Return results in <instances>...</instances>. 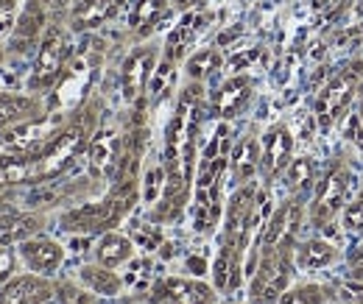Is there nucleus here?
I'll return each instance as SVG.
<instances>
[{
	"label": "nucleus",
	"mask_w": 363,
	"mask_h": 304,
	"mask_svg": "<svg viewBox=\"0 0 363 304\" xmlns=\"http://www.w3.org/2000/svg\"><path fill=\"white\" fill-rule=\"evenodd\" d=\"M43 223L45 220L37 213H0V249L40 235Z\"/></svg>",
	"instance_id": "6ab92c4d"
},
{
	"label": "nucleus",
	"mask_w": 363,
	"mask_h": 304,
	"mask_svg": "<svg viewBox=\"0 0 363 304\" xmlns=\"http://www.w3.org/2000/svg\"><path fill=\"white\" fill-rule=\"evenodd\" d=\"M294 249L296 246H285L260 254L249 285V304H277L282 299L294 279Z\"/></svg>",
	"instance_id": "39448f33"
},
{
	"label": "nucleus",
	"mask_w": 363,
	"mask_h": 304,
	"mask_svg": "<svg viewBox=\"0 0 363 304\" xmlns=\"http://www.w3.org/2000/svg\"><path fill=\"white\" fill-rule=\"evenodd\" d=\"M43 26H45V6L37 3V0H28V9L23 11V17H20V23H17L14 40H17V43L31 45L37 37H40Z\"/></svg>",
	"instance_id": "c85d7f7f"
},
{
	"label": "nucleus",
	"mask_w": 363,
	"mask_h": 304,
	"mask_svg": "<svg viewBox=\"0 0 363 304\" xmlns=\"http://www.w3.org/2000/svg\"><path fill=\"white\" fill-rule=\"evenodd\" d=\"M3 56H6V53H3V47H0V62H3Z\"/></svg>",
	"instance_id": "c03bdc74"
},
{
	"label": "nucleus",
	"mask_w": 363,
	"mask_h": 304,
	"mask_svg": "<svg viewBox=\"0 0 363 304\" xmlns=\"http://www.w3.org/2000/svg\"><path fill=\"white\" fill-rule=\"evenodd\" d=\"M43 103L34 95H14V92H0V129L20 123V120H31L40 118Z\"/></svg>",
	"instance_id": "b1692460"
},
{
	"label": "nucleus",
	"mask_w": 363,
	"mask_h": 304,
	"mask_svg": "<svg viewBox=\"0 0 363 304\" xmlns=\"http://www.w3.org/2000/svg\"><path fill=\"white\" fill-rule=\"evenodd\" d=\"M350 184H352V171L341 159L324 171V176L316 181V193L311 201V223L313 226L324 229L333 223V218L338 213H344Z\"/></svg>",
	"instance_id": "1a4fd4ad"
},
{
	"label": "nucleus",
	"mask_w": 363,
	"mask_h": 304,
	"mask_svg": "<svg viewBox=\"0 0 363 304\" xmlns=\"http://www.w3.org/2000/svg\"><path fill=\"white\" fill-rule=\"evenodd\" d=\"M135 257V240L121 235V232H104L101 240L95 243V262L106 268H121Z\"/></svg>",
	"instance_id": "412c9836"
},
{
	"label": "nucleus",
	"mask_w": 363,
	"mask_h": 304,
	"mask_svg": "<svg viewBox=\"0 0 363 304\" xmlns=\"http://www.w3.org/2000/svg\"><path fill=\"white\" fill-rule=\"evenodd\" d=\"M135 240L145 249V252H151V249H157L160 246V240H162V235H160V229L157 226H137V232H135Z\"/></svg>",
	"instance_id": "72a5a7b5"
},
{
	"label": "nucleus",
	"mask_w": 363,
	"mask_h": 304,
	"mask_svg": "<svg viewBox=\"0 0 363 304\" xmlns=\"http://www.w3.org/2000/svg\"><path fill=\"white\" fill-rule=\"evenodd\" d=\"M199 123H201V84L193 81L190 87H184L179 103L165 126V148H162L165 187L160 196V207L154 210L157 220H174L187 204L190 184H193Z\"/></svg>",
	"instance_id": "f257e3e1"
},
{
	"label": "nucleus",
	"mask_w": 363,
	"mask_h": 304,
	"mask_svg": "<svg viewBox=\"0 0 363 304\" xmlns=\"http://www.w3.org/2000/svg\"><path fill=\"white\" fill-rule=\"evenodd\" d=\"M37 3H43V6H48V3H50V0H37Z\"/></svg>",
	"instance_id": "37998d69"
},
{
	"label": "nucleus",
	"mask_w": 363,
	"mask_h": 304,
	"mask_svg": "<svg viewBox=\"0 0 363 304\" xmlns=\"http://www.w3.org/2000/svg\"><path fill=\"white\" fill-rule=\"evenodd\" d=\"M229 168H232V176L238 181V187L249 184L255 176L260 174V140L255 134H246V137H240L235 142Z\"/></svg>",
	"instance_id": "a211bd4d"
},
{
	"label": "nucleus",
	"mask_w": 363,
	"mask_h": 304,
	"mask_svg": "<svg viewBox=\"0 0 363 304\" xmlns=\"http://www.w3.org/2000/svg\"><path fill=\"white\" fill-rule=\"evenodd\" d=\"M338 293H341V299H347V302L363 304V282L361 279H350V282H344V285L338 288Z\"/></svg>",
	"instance_id": "f704fd0d"
},
{
	"label": "nucleus",
	"mask_w": 363,
	"mask_h": 304,
	"mask_svg": "<svg viewBox=\"0 0 363 304\" xmlns=\"http://www.w3.org/2000/svg\"><path fill=\"white\" fill-rule=\"evenodd\" d=\"M350 279H361L363 282V243L352 252V257H350Z\"/></svg>",
	"instance_id": "e433bc0d"
},
{
	"label": "nucleus",
	"mask_w": 363,
	"mask_h": 304,
	"mask_svg": "<svg viewBox=\"0 0 363 304\" xmlns=\"http://www.w3.org/2000/svg\"><path fill=\"white\" fill-rule=\"evenodd\" d=\"M67 123V115H40L0 129V148L14 157H34Z\"/></svg>",
	"instance_id": "6e6552de"
},
{
	"label": "nucleus",
	"mask_w": 363,
	"mask_h": 304,
	"mask_svg": "<svg viewBox=\"0 0 363 304\" xmlns=\"http://www.w3.org/2000/svg\"><path fill=\"white\" fill-rule=\"evenodd\" d=\"M361 81H363V62L361 59H352L347 62L327 84L321 89L316 101V118L321 131L333 129L335 120L350 109L352 98L361 92Z\"/></svg>",
	"instance_id": "423d86ee"
},
{
	"label": "nucleus",
	"mask_w": 363,
	"mask_h": 304,
	"mask_svg": "<svg viewBox=\"0 0 363 304\" xmlns=\"http://www.w3.org/2000/svg\"><path fill=\"white\" fill-rule=\"evenodd\" d=\"M335 260H338V249L330 240H305V243H296L294 249V262L305 271H321Z\"/></svg>",
	"instance_id": "393cba45"
},
{
	"label": "nucleus",
	"mask_w": 363,
	"mask_h": 304,
	"mask_svg": "<svg viewBox=\"0 0 363 304\" xmlns=\"http://www.w3.org/2000/svg\"><path fill=\"white\" fill-rule=\"evenodd\" d=\"M207 20H210L207 14H193V11H187L179 20V26H174V31L168 34V43H165V56H168L171 64L179 62L182 56H184V50H187V47L193 45V40L204 31Z\"/></svg>",
	"instance_id": "aec40b11"
},
{
	"label": "nucleus",
	"mask_w": 363,
	"mask_h": 304,
	"mask_svg": "<svg viewBox=\"0 0 363 304\" xmlns=\"http://www.w3.org/2000/svg\"><path fill=\"white\" fill-rule=\"evenodd\" d=\"M171 11V0H137L129 17L132 34L135 37H148L160 28V23L168 17Z\"/></svg>",
	"instance_id": "4be33fe9"
},
{
	"label": "nucleus",
	"mask_w": 363,
	"mask_h": 304,
	"mask_svg": "<svg viewBox=\"0 0 363 304\" xmlns=\"http://www.w3.org/2000/svg\"><path fill=\"white\" fill-rule=\"evenodd\" d=\"M53 299H56V293H53V288H48L43 293H37L28 304H53Z\"/></svg>",
	"instance_id": "58836bf2"
},
{
	"label": "nucleus",
	"mask_w": 363,
	"mask_h": 304,
	"mask_svg": "<svg viewBox=\"0 0 363 304\" xmlns=\"http://www.w3.org/2000/svg\"><path fill=\"white\" fill-rule=\"evenodd\" d=\"M154 67H157V47L154 45H140L126 56V62L121 67V92H123L126 103L143 101L148 81L154 76Z\"/></svg>",
	"instance_id": "f8f14e48"
},
{
	"label": "nucleus",
	"mask_w": 363,
	"mask_h": 304,
	"mask_svg": "<svg viewBox=\"0 0 363 304\" xmlns=\"http://www.w3.org/2000/svg\"><path fill=\"white\" fill-rule=\"evenodd\" d=\"M126 151V137L115 126H104L92 134L87 157H90V171L98 179H115L121 159Z\"/></svg>",
	"instance_id": "ddd939ff"
},
{
	"label": "nucleus",
	"mask_w": 363,
	"mask_h": 304,
	"mask_svg": "<svg viewBox=\"0 0 363 304\" xmlns=\"http://www.w3.org/2000/svg\"><path fill=\"white\" fill-rule=\"evenodd\" d=\"M20 257H23V262H26L34 274L50 276L53 271L62 268V262H65V249H62L56 240H50V237L34 235V237H28V240L20 243Z\"/></svg>",
	"instance_id": "dca6fc26"
},
{
	"label": "nucleus",
	"mask_w": 363,
	"mask_h": 304,
	"mask_svg": "<svg viewBox=\"0 0 363 304\" xmlns=\"http://www.w3.org/2000/svg\"><path fill=\"white\" fill-rule=\"evenodd\" d=\"M358 95H361V120H363V81H361V92H358Z\"/></svg>",
	"instance_id": "79ce46f5"
},
{
	"label": "nucleus",
	"mask_w": 363,
	"mask_h": 304,
	"mask_svg": "<svg viewBox=\"0 0 363 304\" xmlns=\"http://www.w3.org/2000/svg\"><path fill=\"white\" fill-rule=\"evenodd\" d=\"M11 6H14V0H0V9H3V11H9Z\"/></svg>",
	"instance_id": "a19ab883"
},
{
	"label": "nucleus",
	"mask_w": 363,
	"mask_h": 304,
	"mask_svg": "<svg viewBox=\"0 0 363 304\" xmlns=\"http://www.w3.org/2000/svg\"><path fill=\"white\" fill-rule=\"evenodd\" d=\"M151 304H216V288L190 276H162L154 282Z\"/></svg>",
	"instance_id": "9b49d317"
},
{
	"label": "nucleus",
	"mask_w": 363,
	"mask_h": 304,
	"mask_svg": "<svg viewBox=\"0 0 363 304\" xmlns=\"http://www.w3.org/2000/svg\"><path fill=\"white\" fill-rule=\"evenodd\" d=\"M70 56H73L70 34L62 26H50L40 40V47H37V62H34V70L28 79V89L43 92V89L56 87L67 70Z\"/></svg>",
	"instance_id": "0eeeda50"
},
{
	"label": "nucleus",
	"mask_w": 363,
	"mask_h": 304,
	"mask_svg": "<svg viewBox=\"0 0 363 304\" xmlns=\"http://www.w3.org/2000/svg\"><path fill=\"white\" fill-rule=\"evenodd\" d=\"M330 299V291L321 285H299L294 291H285L277 304H324Z\"/></svg>",
	"instance_id": "7c9ffc66"
},
{
	"label": "nucleus",
	"mask_w": 363,
	"mask_h": 304,
	"mask_svg": "<svg viewBox=\"0 0 363 304\" xmlns=\"http://www.w3.org/2000/svg\"><path fill=\"white\" fill-rule=\"evenodd\" d=\"M344 229L347 232H363V187L358 196L344 207Z\"/></svg>",
	"instance_id": "473e14b6"
},
{
	"label": "nucleus",
	"mask_w": 363,
	"mask_h": 304,
	"mask_svg": "<svg viewBox=\"0 0 363 304\" xmlns=\"http://www.w3.org/2000/svg\"><path fill=\"white\" fill-rule=\"evenodd\" d=\"M291 162H294V137L285 123H277L260 140V174L266 181H274L277 176L288 171Z\"/></svg>",
	"instance_id": "4468645a"
},
{
	"label": "nucleus",
	"mask_w": 363,
	"mask_h": 304,
	"mask_svg": "<svg viewBox=\"0 0 363 304\" xmlns=\"http://www.w3.org/2000/svg\"><path fill=\"white\" fill-rule=\"evenodd\" d=\"M48 288H53V285L40 274L11 276L9 282L0 285V304H28L37 293H43Z\"/></svg>",
	"instance_id": "5701e85b"
},
{
	"label": "nucleus",
	"mask_w": 363,
	"mask_h": 304,
	"mask_svg": "<svg viewBox=\"0 0 363 304\" xmlns=\"http://www.w3.org/2000/svg\"><path fill=\"white\" fill-rule=\"evenodd\" d=\"M79 276H82V282L90 288L92 293H98V296H118V293L123 291V279H121L112 268H106V265H101V262L84 265V268L79 271Z\"/></svg>",
	"instance_id": "a878e982"
},
{
	"label": "nucleus",
	"mask_w": 363,
	"mask_h": 304,
	"mask_svg": "<svg viewBox=\"0 0 363 304\" xmlns=\"http://www.w3.org/2000/svg\"><path fill=\"white\" fill-rule=\"evenodd\" d=\"M252 89H255V81L243 73L227 79L221 87L213 92V101H210V112L221 120H232L235 115H240L246 109V103L252 101Z\"/></svg>",
	"instance_id": "2eb2a0df"
},
{
	"label": "nucleus",
	"mask_w": 363,
	"mask_h": 304,
	"mask_svg": "<svg viewBox=\"0 0 363 304\" xmlns=\"http://www.w3.org/2000/svg\"><path fill=\"white\" fill-rule=\"evenodd\" d=\"M11 271H14V254L9 246H3L0 249V285L11 279Z\"/></svg>",
	"instance_id": "c9c22d12"
},
{
	"label": "nucleus",
	"mask_w": 363,
	"mask_h": 304,
	"mask_svg": "<svg viewBox=\"0 0 363 304\" xmlns=\"http://www.w3.org/2000/svg\"><path fill=\"white\" fill-rule=\"evenodd\" d=\"M23 184H34L31 159L28 157H14V154H3L0 157V193L9 190V187H23Z\"/></svg>",
	"instance_id": "bb28decb"
},
{
	"label": "nucleus",
	"mask_w": 363,
	"mask_h": 304,
	"mask_svg": "<svg viewBox=\"0 0 363 304\" xmlns=\"http://www.w3.org/2000/svg\"><path fill=\"white\" fill-rule=\"evenodd\" d=\"M257 59H260V50H246V53H240V56L232 59V67H235V70H243L246 64H252V62H257Z\"/></svg>",
	"instance_id": "4c0bfd02"
},
{
	"label": "nucleus",
	"mask_w": 363,
	"mask_h": 304,
	"mask_svg": "<svg viewBox=\"0 0 363 304\" xmlns=\"http://www.w3.org/2000/svg\"><path fill=\"white\" fill-rule=\"evenodd\" d=\"M129 0H82L70 14V28L73 31H92V28L109 23L112 17H118V11Z\"/></svg>",
	"instance_id": "f3484780"
},
{
	"label": "nucleus",
	"mask_w": 363,
	"mask_h": 304,
	"mask_svg": "<svg viewBox=\"0 0 363 304\" xmlns=\"http://www.w3.org/2000/svg\"><path fill=\"white\" fill-rule=\"evenodd\" d=\"M95 131H98V106L84 103L82 109H76V115L67 118V123L56 131V137L40 154L28 157L34 184H45V181L59 179L76 162V157H82L90 148V140Z\"/></svg>",
	"instance_id": "7ed1b4c3"
},
{
	"label": "nucleus",
	"mask_w": 363,
	"mask_h": 304,
	"mask_svg": "<svg viewBox=\"0 0 363 304\" xmlns=\"http://www.w3.org/2000/svg\"><path fill=\"white\" fill-rule=\"evenodd\" d=\"M140 198V184H137V162H123L115 174V181L109 193L101 201L82 204L67 210L59 218V229L70 235H104L112 232L123 218L132 213V207Z\"/></svg>",
	"instance_id": "f03ea898"
},
{
	"label": "nucleus",
	"mask_w": 363,
	"mask_h": 304,
	"mask_svg": "<svg viewBox=\"0 0 363 304\" xmlns=\"http://www.w3.org/2000/svg\"><path fill=\"white\" fill-rule=\"evenodd\" d=\"M316 181V162L311 157H299L288 165L285 171V184L294 196H305V190Z\"/></svg>",
	"instance_id": "c756f323"
},
{
	"label": "nucleus",
	"mask_w": 363,
	"mask_h": 304,
	"mask_svg": "<svg viewBox=\"0 0 363 304\" xmlns=\"http://www.w3.org/2000/svg\"><path fill=\"white\" fill-rule=\"evenodd\" d=\"M227 134V129L221 126L218 140L207 148L201 171L196 179V201H193V220L199 232H213L218 218H221V179L227 174L229 162L224 154H218V142Z\"/></svg>",
	"instance_id": "20e7f679"
},
{
	"label": "nucleus",
	"mask_w": 363,
	"mask_h": 304,
	"mask_svg": "<svg viewBox=\"0 0 363 304\" xmlns=\"http://www.w3.org/2000/svg\"><path fill=\"white\" fill-rule=\"evenodd\" d=\"M53 293H56V302L59 304H92V299L87 291H82L79 285H73V282H59L56 288H53Z\"/></svg>",
	"instance_id": "2f4dec72"
},
{
	"label": "nucleus",
	"mask_w": 363,
	"mask_h": 304,
	"mask_svg": "<svg viewBox=\"0 0 363 304\" xmlns=\"http://www.w3.org/2000/svg\"><path fill=\"white\" fill-rule=\"evenodd\" d=\"M171 3H174V9H179V11H184V14H187V11H193V9H196L201 0H171Z\"/></svg>",
	"instance_id": "ea45409f"
},
{
	"label": "nucleus",
	"mask_w": 363,
	"mask_h": 304,
	"mask_svg": "<svg viewBox=\"0 0 363 304\" xmlns=\"http://www.w3.org/2000/svg\"><path fill=\"white\" fill-rule=\"evenodd\" d=\"M302 226H305V196H291L269 218L263 237H260V254L274 252V249H285V246H296Z\"/></svg>",
	"instance_id": "9d476101"
},
{
	"label": "nucleus",
	"mask_w": 363,
	"mask_h": 304,
	"mask_svg": "<svg viewBox=\"0 0 363 304\" xmlns=\"http://www.w3.org/2000/svg\"><path fill=\"white\" fill-rule=\"evenodd\" d=\"M224 64V56L218 47H204V50H196L190 59H187V79L190 81H204L210 79L213 73H218Z\"/></svg>",
	"instance_id": "cd10ccee"
}]
</instances>
